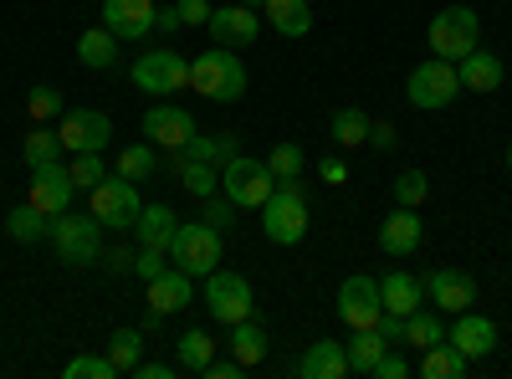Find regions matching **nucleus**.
Returning a JSON list of instances; mask_svg holds the SVG:
<instances>
[{"mask_svg":"<svg viewBox=\"0 0 512 379\" xmlns=\"http://www.w3.org/2000/svg\"><path fill=\"white\" fill-rule=\"evenodd\" d=\"M190 88L210 103H236V98H246V67L231 47H210V52L190 57Z\"/></svg>","mask_w":512,"mask_h":379,"instance_id":"obj_1","label":"nucleus"},{"mask_svg":"<svg viewBox=\"0 0 512 379\" xmlns=\"http://www.w3.org/2000/svg\"><path fill=\"white\" fill-rule=\"evenodd\" d=\"M47 236H52V251L67 262V267H93L103 257V221L93 216H72V210H62V216L47 221Z\"/></svg>","mask_w":512,"mask_h":379,"instance_id":"obj_2","label":"nucleus"},{"mask_svg":"<svg viewBox=\"0 0 512 379\" xmlns=\"http://www.w3.org/2000/svg\"><path fill=\"white\" fill-rule=\"evenodd\" d=\"M262 231L277 246H297L308 236V190H303V180H277L272 200L262 205Z\"/></svg>","mask_w":512,"mask_h":379,"instance_id":"obj_3","label":"nucleus"},{"mask_svg":"<svg viewBox=\"0 0 512 379\" xmlns=\"http://www.w3.org/2000/svg\"><path fill=\"white\" fill-rule=\"evenodd\" d=\"M425 41H431V57H441V62H461L466 52H477L482 21H477L472 6H446L441 16H431V26H425Z\"/></svg>","mask_w":512,"mask_h":379,"instance_id":"obj_4","label":"nucleus"},{"mask_svg":"<svg viewBox=\"0 0 512 379\" xmlns=\"http://www.w3.org/2000/svg\"><path fill=\"white\" fill-rule=\"evenodd\" d=\"M277 190V175L267 170V159H246L236 154L226 170H221V195L236 200V210H262Z\"/></svg>","mask_w":512,"mask_h":379,"instance_id":"obj_5","label":"nucleus"},{"mask_svg":"<svg viewBox=\"0 0 512 379\" xmlns=\"http://www.w3.org/2000/svg\"><path fill=\"white\" fill-rule=\"evenodd\" d=\"M169 257H175V267L190 272V277H210L221 262V231L205 226V221H185V226H175Z\"/></svg>","mask_w":512,"mask_h":379,"instance_id":"obj_6","label":"nucleus"},{"mask_svg":"<svg viewBox=\"0 0 512 379\" xmlns=\"http://www.w3.org/2000/svg\"><path fill=\"white\" fill-rule=\"evenodd\" d=\"M134 88L149 98H175L180 88H190V62L169 47L144 52V57H134Z\"/></svg>","mask_w":512,"mask_h":379,"instance_id":"obj_7","label":"nucleus"},{"mask_svg":"<svg viewBox=\"0 0 512 379\" xmlns=\"http://www.w3.org/2000/svg\"><path fill=\"white\" fill-rule=\"evenodd\" d=\"M405 93H410V103H415V108H425V113H441V108H446V103H456V93H461L456 62H441V57L420 62V67L405 77Z\"/></svg>","mask_w":512,"mask_h":379,"instance_id":"obj_8","label":"nucleus"},{"mask_svg":"<svg viewBox=\"0 0 512 379\" xmlns=\"http://www.w3.org/2000/svg\"><path fill=\"white\" fill-rule=\"evenodd\" d=\"M205 308H210V318L216 323H241V318H251L256 313V298H251V282L241 277V272H226V267H216L205 277Z\"/></svg>","mask_w":512,"mask_h":379,"instance_id":"obj_9","label":"nucleus"},{"mask_svg":"<svg viewBox=\"0 0 512 379\" xmlns=\"http://www.w3.org/2000/svg\"><path fill=\"white\" fill-rule=\"evenodd\" d=\"M139 210H144V200H139V185L134 180H98L93 185V216L108 226V231H134V221H139Z\"/></svg>","mask_w":512,"mask_h":379,"instance_id":"obj_10","label":"nucleus"},{"mask_svg":"<svg viewBox=\"0 0 512 379\" xmlns=\"http://www.w3.org/2000/svg\"><path fill=\"white\" fill-rule=\"evenodd\" d=\"M195 134H200V129H195V113H190V108L154 103V108L144 113V139H149V144H159V149H169V154H180Z\"/></svg>","mask_w":512,"mask_h":379,"instance_id":"obj_11","label":"nucleus"},{"mask_svg":"<svg viewBox=\"0 0 512 379\" xmlns=\"http://www.w3.org/2000/svg\"><path fill=\"white\" fill-rule=\"evenodd\" d=\"M57 139H62V149H72V154L103 149V144L113 139V123H108V113H98V108H67V113L57 118Z\"/></svg>","mask_w":512,"mask_h":379,"instance_id":"obj_12","label":"nucleus"},{"mask_svg":"<svg viewBox=\"0 0 512 379\" xmlns=\"http://www.w3.org/2000/svg\"><path fill=\"white\" fill-rule=\"evenodd\" d=\"M72 195H77V185H72V170H67L62 159L36 164V170H31V205H36V210L62 216V210L72 205Z\"/></svg>","mask_w":512,"mask_h":379,"instance_id":"obj_13","label":"nucleus"},{"mask_svg":"<svg viewBox=\"0 0 512 379\" xmlns=\"http://www.w3.org/2000/svg\"><path fill=\"white\" fill-rule=\"evenodd\" d=\"M420 287H425V298H431L441 313H466L477 303V282L466 277V272H456V267H436V272H425L420 277Z\"/></svg>","mask_w":512,"mask_h":379,"instance_id":"obj_14","label":"nucleus"},{"mask_svg":"<svg viewBox=\"0 0 512 379\" xmlns=\"http://www.w3.org/2000/svg\"><path fill=\"white\" fill-rule=\"evenodd\" d=\"M379 313H384V303H379L374 277H349L344 287H338V318H344L349 328H374Z\"/></svg>","mask_w":512,"mask_h":379,"instance_id":"obj_15","label":"nucleus"},{"mask_svg":"<svg viewBox=\"0 0 512 379\" xmlns=\"http://www.w3.org/2000/svg\"><path fill=\"white\" fill-rule=\"evenodd\" d=\"M154 0H103V26L118 41H144L154 31Z\"/></svg>","mask_w":512,"mask_h":379,"instance_id":"obj_16","label":"nucleus"},{"mask_svg":"<svg viewBox=\"0 0 512 379\" xmlns=\"http://www.w3.org/2000/svg\"><path fill=\"white\" fill-rule=\"evenodd\" d=\"M420 236H425V231H420V210H410V205H400L395 216L379 221V251H384V257H395V262L415 257Z\"/></svg>","mask_w":512,"mask_h":379,"instance_id":"obj_17","label":"nucleus"},{"mask_svg":"<svg viewBox=\"0 0 512 379\" xmlns=\"http://www.w3.org/2000/svg\"><path fill=\"white\" fill-rule=\"evenodd\" d=\"M446 339H451V344H456L466 359H487V354L497 349V323L466 308V313H456V323H451V333H446Z\"/></svg>","mask_w":512,"mask_h":379,"instance_id":"obj_18","label":"nucleus"},{"mask_svg":"<svg viewBox=\"0 0 512 379\" xmlns=\"http://www.w3.org/2000/svg\"><path fill=\"white\" fill-rule=\"evenodd\" d=\"M205 26H210V36H216V47L241 52V47H251V41H256V26H262V16L246 11V6H226V11H210Z\"/></svg>","mask_w":512,"mask_h":379,"instance_id":"obj_19","label":"nucleus"},{"mask_svg":"<svg viewBox=\"0 0 512 379\" xmlns=\"http://www.w3.org/2000/svg\"><path fill=\"white\" fill-rule=\"evenodd\" d=\"M297 379H344L349 374V349L338 344V339H318L303 349V359L292 364Z\"/></svg>","mask_w":512,"mask_h":379,"instance_id":"obj_20","label":"nucleus"},{"mask_svg":"<svg viewBox=\"0 0 512 379\" xmlns=\"http://www.w3.org/2000/svg\"><path fill=\"white\" fill-rule=\"evenodd\" d=\"M190 292H195V287H190V272H180V267H164V272L149 282V308L169 318V313L190 308Z\"/></svg>","mask_w":512,"mask_h":379,"instance_id":"obj_21","label":"nucleus"},{"mask_svg":"<svg viewBox=\"0 0 512 379\" xmlns=\"http://www.w3.org/2000/svg\"><path fill=\"white\" fill-rule=\"evenodd\" d=\"M456 77H461V88H472V93H497L502 88V57L477 47L456 62Z\"/></svg>","mask_w":512,"mask_h":379,"instance_id":"obj_22","label":"nucleus"},{"mask_svg":"<svg viewBox=\"0 0 512 379\" xmlns=\"http://www.w3.org/2000/svg\"><path fill=\"white\" fill-rule=\"evenodd\" d=\"M420 277H410V272H390V277H379V303H384V313H400V318H410L415 308H420Z\"/></svg>","mask_w":512,"mask_h":379,"instance_id":"obj_23","label":"nucleus"},{"mask_svg":"<svg viewBox=\"0 0 512 379\" xmlns=\"http://www.w3.org/2000/svg\"><path fill=\"white\" fill-rule=\"evenodd\" d=\"M77 62L93 67V72H108V67L118 62V36H113L108 26L82 31V36H77Z\"/></svg>","mask_w":512,"mask_h":379,"instance_id":"obj_24","label":"nucleus"},{"mask_svg":"<svg viewBox=\"0 0 512 379\" xmlns=\"http://www.w3.org/2000/svg\"><path fill=\"white\" fill-rule=\"evenodd\" d=\"M466 364H472V359H466L451 339H441V344H431V349H420V374H425V379H461Z\"/></svg>","mask_w":512,"mask_h":379,"instance_id":"obj_25","label":"nucleus"},{"mask_svg":"<svg viewBox=\"0 0 512 379\" xmlns=\"http://www.w3.org/2000/svg\"><path fill=\"white\" fill-rule=\"evenodd\" d=\"M267 21H272V31H282V36H308L313 31V6L308 0H267Z\"/></svg>","mask_w":512,"mask_h":379,"instance_id":"obj_26","label":"nucleus"},{"mask_svg":"<svg viewBox=\"0 0 512 379\" xmlns=\"http://www.w3.org/2000/svg\"><path fill=\"white\" fill-rule=\"evenodd\" d=\"M134 236H139V246H164L169 251V241H175V210L169 205H144L139 221H134Z\"/></svg>","mask_w":512,"mask_h":379,"instance_id":"obj_27","label":"nucleus"},{"mask_svg":"<svg viewBox=\"0 0 512 379\" xmlns=\"http://www.w3.org/2000/svg\"><path fill=\"white\" fill-rule=\"evenodd\" d=\"M344 349H349V374H374V364L384 359L390 339H384L379 328H354V339H349Z\"/></svg>","mask_w":512,"mask_h":379,"instance_id":"obj_28","label":"nucleus"},{"mask_svg":"<svg viewBox=\"0 0 512 379\" xmlns=\"http://www.w3.org/2000/svg\"><path fill=\"white\" fill-rule=\"evenodd\" d=\"M180 154H185V159H200V164H216V170H226V164L241 154V144H236V134H210V139L195 134Z\"/></svg>","mask_w":512,"mask_h":379,"instance_id":"obj_29","label":"nucleus"},{"mask_svg":"<svg viewBox=\"0 0 512 379\" xmlns=\"http://www.w3.org/2000/svg\"><path fill=\"white\" fill-rule=\"evenodd\" d=\"M231 359H241L246 369L267 359V333H262V323H251V318L231 323Z\"/></svg>","mask_w":512,"mask_h":379,"instance_id":"obj_30","label":"nucleus"},{"mask_svg":"<svg viewBox=\"0 0 512 379\" xmlns=\"http://www.w3.org/2000/svg\"><path fill=\"white\" fill-rule=\"evenodd\" d=\"M47 210H36L31 200L26 205H16L11 210V216H6V231H11V241H21V246H31V241H41V236H47Z\"/></svg>","mask_w":512,"mask_h":379,"instance_id":"obj_31","label":"nucleus"},{"mask_svg":"<svg viewBox=\"0 0 512 379\" xmlns=\"http://www.w3.org/2000/svg\"><path fill=\"white\" fill-rule=\"evenodd\" d=\"M108 359H113L118 374H134L139 359H144V333L139 328H118L113 339H108Z\"/></svg>","mask_w":512,"mask_h":379,"instance_id":"obj_32","label":"nucleus"},{"mask_svg":"<svg viewBox=\"0 0 512 379\" xmlns=\"http://www.w3.org/2000/svg\"><path fill=\"white\" fill-rule=\"evenodd\" d=\"M175 354H180V364H185V369H195V374H200L210 359H216V339H210L205 328H185L180 339H175Z\"/></svg>","mask_w":512,"mask_h":379,"instance_id":"obj_33","label":"nucleus"},{"mask_svg":"<svg viewBox=\"0 0 512 379\" xmlns=\"http://www.w3.org/2000/svg\"><path fill=\"white\" fill-rule=\"evenodd\" d=\"M333 139H338V149L369 144V113H364V108H338V113H333Z\"/></svg>","mask_w":512,"mask_h":379,"instance_id":"obj_34","label":"nucleus"},{"mask_svg":"<svg viewBox=\"0 0 512 379\" xmlns=\"http://www.w3.org/2000/svg\"><path fill=\"white\" fill-rule=\"evenodd\" d=\"M441 339H446L441 308H436V313H420V308H415V313L405 318V344H410V349H431V344H441Z\"/></svg>","mask_w":512,"mask_h":379,"instance_id":"obj_35","label":"nucleus"},{"mask_svg":"<svg viewBox=\"0 0 512 379\" xmlns=\"http://www.w3.org/2000/svg\"><path fill=\"white\" fill-rule=\"evenodd\" d=\"M175 175H180L185 190L200 195V200H205V195H216V185H221V170H216V164H200V159H185V154L175 159Z\"/></svg>","mask_w":512,"mask_h":379,"instance_id":"obj_36","label":"nucleus"},{"mask_svg":"<svg viewBox=\"0 0 512 379\" xmlns=\"http://www.w3.org/2000/svg\"><path fill=\"white\" fill-rule=\"evenodd\" d=\"M154 170H159L154 144H128V149L118 154V175H123V180H134V185H139V180H149Z\"/></svg>","mask_w":512,"mask_h":379,"instance_id":"obj_37","label":"nucleus"},{"mask_svg":"<svg viewBox=\"0 0 512 379\" xmlns=\"http://www.w3.org/2000/svg\"><path fill=\"white\" fill-rule=\"evenodd\" d=\"M67 170H72V185H77V190H93V185L108 175L103 149H82V154H72V164H67Z\"/></svg>","mask_w":512,"mask_h":379,"instance_id":"obj_38","label":"nucleus"},{"mask_svg":"<svg viewBox=\"0 0 512 379\" xmlns=\"http://www.w3.org/2000/svg\"><path fill=\"white\" fill-rule=\"evenodd\" d=\"M21 154H26V170H36V164H52V159H62V139H57V129H36V134L21 144Z\"/></svg>","mask_w":512,"mask_h":379,"instance_id":"obj_39","label":"nucleus"},{"mask_svg":"<svg viewBox=\"0 0 512 379\" xmlns=\"http://www.w3.org/2000/svg\"><path fill=\"white\" fill-rule=\"evenodd\" d=\"M303 149H297V144H277L272 154H267V170L277 175V180H303Z\"/></svg>","mask_w":512,"mask_h":379,"instance_id":"obj_40","label":"nucleus"},{"mask_svg":"<svg viewBox=\"0 0 512 379\" xmlns=\"http://www.w3.org/2000/svg\"><path fill=\"white\" fill-rule=\"evenodd\" d=\"M62 374H67V379H118V369H113L108 354H77Z\"/></svg>","mask_w":512,"mask_h":379,"instance_id":"obj_41","label":"nucleus"},{"mask_svg":"<svg viewBox=\"0 0 512 379\" xmlns=\"http://www.w3.org/2000/svg\"><path fill=\"white\" fill-rule=\"evenodd\" d=\"M26 108H31V118H36V123H52V118H62V113H67L62 93H57V88H47V82H41V88H31Z\"/></svg>","mask_w":512,"mask_h":379,"instance_id":"obj_42","label":"nucleus"},{"mask_svg":"<svg viewBox=\"0 0 512 379\" xmlns=\"http://www.w3.org/2000/svg\"><path fill=\"white\" fill-rule=\"evenodd\" d=\"M425 195H431V180H425L420 170H405V175L395 180V200H400V205L420 210V205H425Z\"/></svg>","mask_w":512,"mask_h":379,"instance_id":"obj_43","label":"nucleus"},{"mask_svg":"<svg viewBox=\"0 0 512 379\" xmlns=\"http://www.w3.org/2000/svg\"><path fill=\"white\" fill-rule=\"evenodd\" d=\"M205 226H216V231H231L236 226V200L231 195H205Z\"/></svg>","mask_w":512,"mask_h":379,"instance_id":"obj_44","label":"nucleus"},{"mask_svg":"<svg viewBox=\"0 0 512 379\" xmlns=\"http://www.w3.org/2000/svg\"><path fill=\"white\" fill-rule=\"evenodd\" d=\"M164 257H169V251H164V246H139V257H134V277H144V282H154V277H159V272L169 267Z\"/></svg>","mask_w":512,"mask_h":379,"instance_id":"obj_45","label":"nucleus"},{"mask_svg":"<svg viewBox=\"0 0 512 379\" xmlns=\"http://www.w3.org/2000/svg\"><path fill=\"white\" fill-rule=\"evenodd\" d=\"M175 16H180V26H205L210 21V0H175Z\"/></svg>","mask_w":512,"mask_h":379,"instance_id":"obj_46","label":"nucleus"},{"mask_svg":"<svg viewBox=\"0 0 512 379\" xmlns=\"http://www.w3.org/2000/svg\"><path fill=\"white\" fill-rule=\"evenodd\" d=\"M410 374V359L405 354H390V349H384V359L374 364V379H405Z\"/></svg>","mask_w":512,"mask_h":379,"instance_id":"obj_47","label":"nucleus"},{"mask_svg":"<svg viewBox=\"0 0 512 379\" xmlns=\"http://www.w3.org/2000/svg\"><path fill=\"white\" fill-rule=\"evenodd\" d=\"M241 369H246L241 359H210V364L200 369V379H236Z\"/></svg>","mask_w":512,"mask_h":379,"instance_id":"obj_48","label":"nucleus"},{"mask_svg":"<svg viewBox=\"0 0 512 379\" xmlns=\"http://www.w3.org/2000/svg\"><path fill=\"white\" fill-rule=\"evenodd\" d=\"M369 144H374V149H395V144H400V139H395V123H390V118L369 123Z\"/></svg>","mask_w":512,"mask_h":379,"instance_id":"obj_49","label":"nucleus"},{"mask_svg":"<svg viewBox=\"0 0 512 379\" xmlns=\"http://www.w3.org/2000/svg\"><path fill=\"white\" fill-rule=\"evenodd\" d=\"M318 175H323L328 185H344V180H349V164H344V159H338V154H328V159L318 164Z\"/></svg>","mask_w":512,"mask_h":379,"instance_id":"obj_50","label":"nucleus"},{"mask_svg":"<svg viewBox=\"0 0 512 379\" xmlns=\"http://www.w3.org/2000/svg\"><path fill=\"white\" fill-rule=\"evenodd\" d=\"M374 328H379L390 344H395V339H405V318H400V313H379V323H374Z\"/></svg>","mask_w":512,"mask_h":379,"instance_id":"obj_51","label":"nucleus"},{"mask_svg":"<svg viewBox=\"0 0 512 379\" xmlns=\"http://www.w3.org/2000/svg\"><path fill=\"white\" fill-rule=\"evenodd\" d=\"M108 267L113 272H134V251H108Z\"/></svg>","mask_w":512,"mask_h":379,"instance_id":"obj_52","label":"nucleus"},{"mask_svg":"<svg viewBox=\"0 0 512 379\" xmlns=\"http://www.w3.org/2000/svg\"><path fill=\"white\" fill-rule=\"evenodd\" d=\"M134 374H139V379H169V374H175V369H169V364H139Z\"/></svg>","mask_w":512,"mask_h":379,"instance_id":"obj_53","label":"nucleus"},{"mask_svg":"<svg viewBox=\"0 0 512 379\" xmlns=\"http://www.w3.org/2000/svg\"><path fill=\"white\" fill-rule=\"evenodd\" d=\"M154 26H159V31H180V16H175V6H169V11H159V16H154Z\"/></svg>","mask_w":512,"mask_h":379,"instance_id":"obj_54","label":"nucleus"},{"mask_svg":"<svg viewBox=\"0 0 512 379\" xmlns=\"http://www.w3.org/2000/svg\"><path fill=\"white\" fill-rule=\"evenodd\" d=\"M236 6H246V11H262V6H267V0H236Z\"/></svg>","mask_w":512,"mask_h":379,"instance_id":"obj_55","label":"nucleus"},{"mask_svg":"<svg viewBox=\"0 0 512 379\" xmlns=\"http://www.w3.org/2000/svg\"><path fill=\"white\" fill-rule=\"evenodd\" d=\"M507 170H512V144H507Z\"/></svg>","mask_w":512,"mask_h":379,"instance_id":"obj_56","label":"nucleus"}]
</instances>
